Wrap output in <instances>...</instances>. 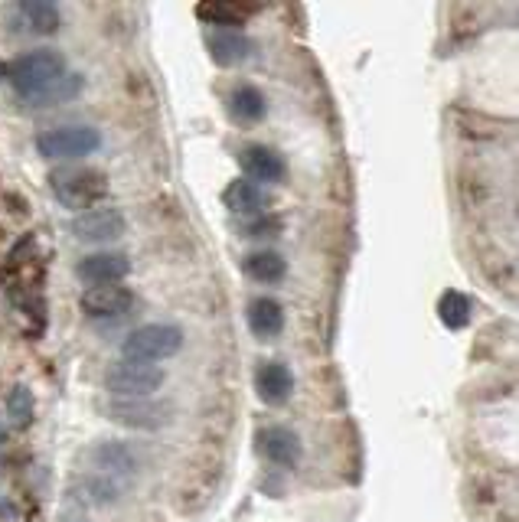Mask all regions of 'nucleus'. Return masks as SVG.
<instances>
[{"label": "nucleus", "instance_id": "obj_1", "mask_svg": "<svg viewBox=\"0 0 519 522\" xmlns=\"http://www.w3.org/2000/svg\"><path fill=\"white\" fill-rule=\"evenodd\" d=\"M66 72V59L56 49H30V53L17 56L4 69V79L14 85L20 98H33L43 89H49L59 76Z\"/></svg>", "mask_w": 519, "mask_h": 522}, {"label": "nucleus", "instance_id": "obj_2", "mask_svg": "<svg viewBox=\"0 0 519 522\" xmlns=\"http://www.w3.org/2000/svg\"><path fill=\"white\" fill-rule=\"evenodd\" d=\"M92 467H95V477H92V493H98V500L108 503V500H121L125 490L131 487L134 480V454L128 451L125 444H98L92 451Z\"/></svg>", "mask_w": 519, "mask_h": 522}, {"label": "nucleus", "instance_id": "obj_3", "mask_svg": "<svg viewBox=\"0 0 519 522\" xmlns=\"http://www.w3.org/2000/svg\"><path fill=\"white\" fill-rule=\"evenodd\" d=\"M49 190L63 206L85 213V206L102 203L108 196V177L92 167H59L49 173Z\"/></svg>", "mask_w": 519, "mask_h": 522}, {"label": "nucleus", "instance_id": "obj_4", "mask_svg": "<svg viewBox=\"0 0 519 522\" xmlns=\"http://www.w3.org/2000/svg\"><path fill=\"white\" fill-rule=\"evenodd\" d=\"M183 346V330L173 327V323H144V327L131 330L125 343H121V359H131V363H160V359H170L173 353H180Z\"/></svg>", "mask_w": 519, "mask_h": 522}, {"label": "nucleus", "instance_id": "obj_5", "mask_svg": "<svg viewBox=\"0 0 519 522\" xmlns=\"http://www.w3.org/2000/svg\"><path fill=\"white\" fill-rule=\"evenodd\" d=\"M102 147V134L89 124H59V128H46L36 138V151L46 160H76L89 157Z\"/></svg>", "mask_w": 519, "mask_h": 522}, {"label": "nucleus", "instance_id": "obj_6", "mask_svg": "<svg viewBox=\"0 0 519 522\" xmlns=\"http://www.w3.org/2000/svg\"><path fill=\"white\" fill-rule=\"evenodd\" d=\"M164 385V369L151 363H131L121 359L105 372V389L115 399H151V395Z\"/></svg>", "mask_w": 519, "mask_h": 522}, {"label": "nucleus", "instance_id": "obj_7", "mask_svg": "<svg viewBox=\"0 0 519 522\" xmlns=\"http://www.w3.org/2000/svg\"><path fill=\"white\" fill-rule=\"evenodd\" d=\"M69 229L79 242L108 245V242H118L121 235L128 232V222L115 206H98V209H85V213H79L72 219Z\"/></svg>", "mask_w": 519, "mask_h": 522}, {"label": "nucleus", "instance_id": "obj_8", "mask_svg": "<svg viewBox=\"0 0 519 522\" xmlns=\"http://www.w3.org/2000/svg\"><path fill=\"white\" fill-rule=\"evenodd\" d=\"M108 418L121 428L157 431L167 425V405H157L151 399H115L108 405Z\"/></svg>", "mask_w": 519, "mask_h": 522}, {"label": "nucleus", "instance_id": "obj_9", "mask_svg": "<svg viewBox=\"0 0 519 522\" xmlns=\"http://www.w3.org/2000/svg\"><path fill=\"white\" fill-rule=\"evenodd\" d=\"M134 304V294L125 284H98V288L82 291L79 307L85 317L92 320H105V317H125Z\"/></svg>", "mask_w": 519, "mask_h": 522}, {"label": "nucleus", "instance_id": "obj_10", "mask_svg": "<svg viewBox=\"0 0 519 522\" xmlns=\"http://www.w3.org/2000/svg\"><path fill=\"white\" fill-rule=\"evenodd\" d=\"M76 275L98 288V284H118L131 275V258L121 252H92L76 265Z\"/></svg>", "mask_w": 519, "mask_h": 522}, {"label": "nucleus", "instance_id": "obj_11", "mask_svg": "<svg viewBox=\"0 0 519 522\" xmlns=\"http://www.w3.org/2000/svg\"><path fill=\"white\" fill-rule=\"evenodd\" d=\"M239 164L245 170V177H249L252 183L265 186V183H281L284 173H288V167H284V157L278 151H271V147L265 144H249L242 147L239 154Z\"/></svg>", "mask_w": 519, "mask_h": 522}, {"label": "nucleus", "instance_id": "obj_12", "mask_svg": "<svg viewBox=\"0 0 519 522\" xmlns=\"http://www.w3.org/2000/svg\"><path fill=\"white\" fill-rule=\"evenodd\" d=\"M14 23L20 33L49 36L59 30V7L49 4V0H23L14 7Z\"/></svg>", "mask_w": 519, "mask_h": 522}, {"label": "nucleus", "instance_id": "obj_13", "mask_svg": "<svg viewBox=\"0 0 519 522\" xmlns=\"http://www.w3.org/2000/svg\"><path fill=\"white\" fill-rule=\"evenodd\" d=\"M258 447H262V454L268 457L271 464H278V467H294L301 461V454H304V447H301V438L294 434L291 428H265L262 434H258Z\"/></svg>", "mask_w": 519, "mask_h": 522}, {"label": "nucleus", "instance_id": "obj_14", "mask_svg": "<svg viewBox=\"0 0 519 522\" xmlns=\"http://www.w3.org/2000/svg\"><path fill=\"white\" fill-rule=\"evenodd\" d=\"M255 389L265 405H284L294 392V376L284 363H262L255 369Z\"/></svg>", "mask_w": 519, "mask_h": 522}, {"label": "nucleus", "instance_id": "obj_15", "mask_svg": "<svg viewBox=\"0 0 519 522\" xmlns=\"http://www.w3.org/2000/svg\"><path fill=\"white\" fill-rule=\"evenodd\" d=\"M222 203H226L229 213H236V216H262L271 200H268L265 186H258L252 180H232L226 190H222Z\"/></svg>", "mask_w": 519, "mask_h": 522}, {"label": "nucleus", "instance_id": "obj_16", "mask_svg": "<svg viewBox=\"0 0 519 522\" xmlns=\"http://www.w3.org/2000/svg\"><path fill=\"white\" fill-rule=\"evenodd\" d=\"M206 46L216 66H239L252 56V43L239 30H213L206 36Z\"/></svg>", "mask_w": 519, "mask_h": 522}, {"label": "nucleus", "instance_id": "obj_17", "mask_svg": "<svg viewBox=\"0 0 519 522\" xmlns=\"http://www.w3.org/2000/svg\"><path fill=\"white\" fill-rule=\"evenodd\" d=\"M249 330L258 340H275L284 330V310L275 297H255L249 304Z\"/></svg>", "mask_w": 519, "mask_h": 522}, {"label": "nucleus", "instance_id": "obj_18", "mask_svg": "<svg viewBox=\"0 0 519 522\" xmlns=\"http://www.w3.org/2000/svg\"><path fill=\"white\" fill-rule=\"evenodd\" d=\"M258 4H229V0H216V4H200L196 7V14L206 23H216L222 30H236L239 23H245L249 17L258 14Z\"/></svg>", "mask_w": 519, "mask_h": 522}, {"label": "nucleus", "instance_id": "obj_19", "mask_svg": "<svg viewBox=\"0 0 519 522\" xmlns=\"http://www.w3.org/2000/svg\"><path fill=\"white\" fill-rule=\"evenodd\" d=\"M229 115L242 124H258L265 118V95L255 85H236L229 95Z\"/></svg>", "mask_w": 519, "mask_h": 522}, {"label": "nucleus", "instance_id": "obj_20", "mask_svg": "<svg viewBox=\"0 0 519 522\" xmlns=\"http://www.w3.org/2000/svg\"><path fill=\"white\" fill-rule=\"evenodd\" d=\"M82 76L79 72H63V76H59L53 85H49V89H43L40 95H33V98H23V102L27 105H33V108H53V105H66V102H72V98H76L79 92H82Z\"/></svg>", "mask_w": 519, "mask_h": 522}, {"label": "nucleus", "instance_id": "obj_21", "mask_svg": "<svg viewBox=\"0 0 519 522\" xmlns=\"http://www.w3.org/2000/svg\"><path fill=\"white\" fill-rule=\"evenodd\" d=\"M242 268H245V275H249L252 281H262V284H278V281H284V275H288V261H284L278 252H252V255H245Z\"/></svg>", "mask_w": 519, "mask_h": 522}, {"label": "nucleus", "instance_id": "obj_22", "mask_svg": "<svg viewBox=\"0 0 519 522\" xmlns=\"http://www.w3.org/2000/svg\"><path fill=\"white\" fill-rule=\"evenodd\" d=\"M438 317L448 330H464L471 323V301L461 291H444L438 301Z\"/></svg>", "mask_w": 519, "mask_h": 522}, {"label": "nucleus", "instance_id": "obj_23", "mask_svg": "<svg viewBox=\"0 0 519 522\" xmlns=\"http://www.w3.org/2000/svg\"><path fill=\"white\" fill-rule=\"evenodd\" d=\"M7 415L14 428H27L33 421V392L27 385H14L7 395Z\"/></svg>", "mask_w": 519, "mask_h": 522}, {"label": "nucleus", "instance_id": "obj_24", "mask_svg": "<svg viewBox=\"0 0 519 522\" xmlns=\"http://www.w3.org/2000/svg\"><path fill=\"white\" fill-rule=\"evenodd\" d=\"M0 82H4V62H0Z\"/></svg>", "mask_w": 519, "mask_h": 522}]
</instances>
